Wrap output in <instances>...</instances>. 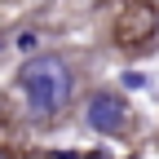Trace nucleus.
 Wrapping results in <instances>:
<instances>
[{
	"label": "nucleus",
	"instance_id": "nucleus-1",
	"mask_svg": "<svg viewBox=\"0 0 159 159\" xmlns=\"http://www.w3.org/2000/svg\"><path fill=\"white\" fill-rule=\"evenodd\" d=\"M13 97L27 124H57L80 97V66L66 49L22 57L13 71Z\"/></svg>",
	"mask_w": 159,
	"mask_h": 159
},
{
	"label": "nucleus",
	"instance_id": "nucleus-2",
	"mask_svg": "<svg viewBox=\"0 0 159 159\" xmlns=\"http://www.w3.org/2000/svg\"><path fill=\"white\" fill-rule=\"evenodd\" d=\"M80 124H84L93 137H133L137 133V106L128 102V93H119L111 84H93L80 102Z\"/></svg>",
	"mask_w": 159,
	"mask_h": 159
},
{
	"label": "nucleus",
	"instance_id": "nucleus-3",
	"mask_svg": "<svg viewBox=\"0 0 159 159\" xmlns=\"http://www.w3.org/2000/svg\"><path fill=\"white\" fill-rule=\"evenodd\" d=\"M111 44L128 57H146L159 44V9L155 5H124L111 18Z\"/></svg>",
	"mask_w": 159,
	"mask_h": 159
},
{
	"label": "nucleus",
	"instance_id": "nucleus-4",
	"mask_svg": "<svg viewBox=\"0 0 159 159\" xmlns=\"http://www.w3.org/2000/svg\"><path fill=\"white\" fill-rule=\"evenodd\" d=\"M146 89H155L150 71H142V66H124L119 71V93H146Z\"/></svg>",
	"mask_w": 159,
	"mask_h": 159
},
{
	"label": "nucleus",
	"instance_id": "nucleus-5",
	"mask_svg": "<svg viewBox=\"0 0 159 159\" xmlns=\"http://www.w3.org/2000/svg\"><path fill=\"white\" fill-rule=\"evenodd\" d=\"M13 53H22V57H35L40 53V31L35 27H22V31H13Z\"/></svg>",
	"mask_w": 159,
	"mask_h": 159
},
{
	"label": "nucleus",
	"instance_id": "nucleus-6",
	"mask_svg": "<svg viewBox=\"0 0 159 159\" xmlns=\"http://www.w3.org/2000/svg\"><path fill=\"white\" fill-rule=\"evenodd\" d=\"M80 159H115L106 146H93V150H80Z\"/></svg>",
	"mask_w": 159,
	"mask_h": 159
},
{
	"label": "nucleus",
	"instance_id": "nucleus-7",
	"mask_svg": "<svg viewBox=\"0 0 159 159\" xmlns=\"http://www.w3.org/2000/svg\"><path fill=\"white\" fill-rule=\"evenodd\" d=\"M44 159H80V150H49Z\"/></svg>",
	"mask_w": 159,
	"mask_h": 159
},
{
	"label": "nucleus",
	"instance_id": "nucleus-8",
	"mask_svg": "<svg viewBox=\"0 0 159 159\" xmlns=\"http://www.w3.org/2000/svg\"><path fill=\"white\" fill-rule=\"evenodd\" d=\"M124 5H155L159 9V0H124Z\"/></svg>",
	"mask_w": 159,
	"mask_h": 159
},
{
	"label": "nucleus",
	"instance_id": "nucleus-9",
	"mask_svg": "<svg viewBox=\"0 0 159 159\" xmlns=\"http://www.w3.org/2000/svg\"><path fill=\"white\" fill-rule=\"evenodd\" d=\"M119 159H146V155H137V150H133V155H119Z\"/></svg>",
	"mask_w": 159,
	"mask_h": 159
},
{
	"label": "nucleus",
	"instance_id": "nucleus-10",
	"mask_svg": "<svg viewBox=\"0 0 159 159\" xmlns=\"http://www.w3.org/2000/svg\"><path fill=\"white\" fill-rule=\"evenodd\" d=\"M0 49H5V35H0Z\"/></svg>",
	"mask_w": 159,
	"mask_h": 159
}]
</instances>
